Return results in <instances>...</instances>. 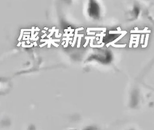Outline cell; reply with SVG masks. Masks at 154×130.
<instances>
[{
	"label": "cell",
	"instance_id": "3957f363",
	"mask_svg": "<svg viewBox=\"0 0 154 130\" xmlns=\"http://www.w3.org/2000/svg\"><path fill=\"white\" fill-rule=\"evenodd\" d=\"M83 29H84L83 27H80V28H78L77 29L75 30V33H74V40H73V41H72V44H71L72 47H74L75 44V43H76L77 38H79V37L80 36V35H81V34H78V32H79V31H80V30H83Z\"/></svg>",
	"mask_w": 154,
	"mask_h": 130
},
{
	"label": "cell",
	"instance_id": "7a4b0ae2",
	"mask_svg": "<svg viewBox=\"0 0 154 130\" xmlns=\"http://www.w3.org/2000/svg\"><path fill=\"white\" fill-rule=\"evenodd\" d=\"M64 36H66V38H63V41H66V43L64 45V48H66L68 47V45H69V41H72V38H70V37H72V36H74V34H72V32H70V34H68V33H65L64 35Z\"/></svg>",
	"mask_w": 154,
	"mask_h": 130
},
{
	"label": "cell",
	"instance_id": "7c38bea8",
	"mask_svg": "<svg viewBox=\"0 0 154 130\" xmlns=\"http://www.w3.org/2000/svg\"><path fill=\"white\" fill-rule=\"evenodd\" d=\"M96 32H88L87 33V35H96Z\"/></svg>",
	"mask_w": 154,
	"mask_h": 130
},
{
	"label": "cell",
	"instance_id": "ac0fdd59",
	"mask_svg": "<svg viewBox=\"0 0 154 130\" xmlns=\"http://www.w3.org/2000/svg\"><path fill=\"white\" fill-rule=\"evenodd\" d=\"M65 43H66V42H65V41H63V43H62L61 44H65Z\"/></svg>",
	"mask_w": 154,
	"mask_h": 130
},
{
	"label": "cell",
	"instance_id": "30bf717a",
	"mask_svg": "<svg viewBox=\"0 0 154 130\" xmlns=\"http://www.w3.org/2000/svg\"><path fill=\"white\" fill-rule=\"evenodd\" d=\"M61 34H59V29H56V32H55V37L56 38H59L61 37Z\"/></svg>",
	"mask_w": 154,
	"mask_h": 130
},
{
	"label": "cell",
	"instance_id": "2e32d148",
	"mask_svg": "<svg viewBox=\"0 0 154 130\" xmlns=\"http://www.w3.org/2000/svg\"><path fill=\"white\" fill-rule=\"evenodd\" d=\"M42 32H43V33H45V34H46V32H46V31H45V30H42Z\"/></svg>",
	"mask_w": 154,
	"mask_h": 130
},
{
	"label": "cell",
	"instance_id": "277c9868",
	"mask_svg": "<svg viewBox=\"0 0 154 130\" xmlns=\"http://www.w3.org/2000/svg\"><path fill=\"white\" fill-rule=\"evenodd\" d=\"M92 30V31H102L103 33H105L106 30V28H91V27H89L87 28V33L90 32V31Z\"/></svg>",
	"mask_w": 154,
	"mask_h": 130
},
{
	"label": "cell",
	"instance_id": "8fae6325",
	"mask_svg": "<svg viewBox=\"0 0 154 130\" xmlns=\"http://www.w3.org/2000/svg\"><path fill=\"white\" fill-rule=\"evenodd\" d=\"M64 31H65V33H67L68 32H72H72H74L75 30L72 29L71 27H69V28H68V29H65Z\"/></svg>",
	"mask_w": 154,
	"mask_h": 130
},
{
	"label": "cell",
	"instance_id": "9a60e30c",
	"mask_svg": "<svg viewBox=\"0 0 154 130\" xmlns=\"http://www.w3.org/2000/svg\"><path fill=\"white\" fill-rule=\"evenodd\" d=\"M30 34V32H24V35H29Z\"/></svg>",
	"mask_w": 154,
	"mask_h": 130
},
{
	"label": "cell",
	"instance_id": "9c48e42d",
	"mask_svg": "<svg viewBox=\"0 0 154 130\" xmlns=\"http://www.w3.org/2000/svg\"><path fill=\"white\" fill-rule=\"evenodd\" d=\"M84 35L82 34H81L80 36L79 37V39H78V45H77V48H79L80 47V44H81V38L83 37Z\"/></svg>",
	"mask_w": 154,
	"mask_h": 130
},
{
	"label": "cell",
	"instance_id": "4fadbf2b",
	"mask_svg": "<svg viewBox=\"0 0 154 130\" xmlns=\"http://www.w3.org/2000/svg\"><path fill=\"white\" fill-rule=\"evenodd\" d=\"M33 43H34V47H37V46H38V44L36 43V41H34Z\"/></svg>",
	"mask_w": 154,
	"mask_h": 130
},
{
	"label": "cell",
	"instance_id": "8992f818",
	"mask_svg": "<svg viewBox=\"0 0 154 130\" xmlns=\"http://www.w3.org/2000/svg\"><path fill=\"white\" fill-rule=\"evenodd\" d=\"M56 29L55 26H53L52 29H49V30H48V32H50V34L47 35V38H48V39H49L50 38H51V36L53 35V33L56 32Z\"/></svg>",
	"mask_w": 154,
	"mask_h": 130
},
{
	"label": "cell",
	"instance_id": "6da1fadb",
	"mask_svg": "<svg viewBox=\"0 0 154 130\" xmlns=\"http://www.w3.org/2000/svg\"><path fill=\"white\" fill-rule=\"evenodd\" d=\"M40 41H41V43L45 42V43H43L42 44H40L39 47L41 48L43 47L44 46L46 45V44H48V48H51V44H53L54 47H56L57 48V47H59V46H60V44H56L55 42H60V39H53L52 38H50L48 39H41Z\"/></svg>",
	"mask_w": 154,
	"mask_h": 130
},
{
	"label": "cell",
	"instance_id": "5b68a950",
	"mask_svg": "<svg viewBox=\"0 0 154 130\" xmlns=\"http://www.w3.org/2000/svg\"><path fill=\"white\" fill-rule=\"evenodd\" d=\"M96 37H100V40H99V41H97V44H103V37H105L106 34L105 33H103V32L100 34H96Z\"/></svg>",
	"mask_w": 154,
	"mask_h": 130
},
{
	"label": "cell",
	"instance_id": "e0dca14e",
	"mask_svg": "<svg viewBox=\"0 0 154 130\" xmlns=\"http://www.w3.org/2000/svg\"><path fill=\"white\" fill-rule=\"evenodd\" d=\"M26 43L27 44H31V43H30V41H26Z\"/></svg>",
	"mask_w": 154,
	"mask_h": 130
},
{
	"label": "cell",
	"instance_id": "52a82bcc",
	"mask_svg": "<svg viewBox=\"0 0 154 130\" xmlns=\"http://www.w3.org/2000/svg\"><path fill=\"white\" fill-rule=\"evenodd\" d=\"M25 41H23L22 42V47L23 48H32V47H33L34 46V43H31L30 44H29V45H25Z\"/></svg>",
	"mask_w": 154,
	"mask_h": 130
},
{
	"label": "cell",
	"instance_id": "d6986e66",
	"mask_svg": "<svg viewBox=\"0 0 154 130\" xmlns=\"http://www.w3.org/2000/svg\"><path fill=\"white\" fill-rule=\"evenodd\" d=\"M44 30H49L48 28H47V27H45V29H44Z\"/></svg>",
	"mask_w": 154,
	"mask_h": 130
},
{
	"label": "cell",
	"instance_id": "ba28073f",
	"mask_svg": "<svg viewBox=\"0 0 154 130\" xmlns=\"http://www.w3.org/2000/svg\"><path fill=\"white\" fill-rule=\"evenodd\" d=\"M23 35H24V30H23V29H21V32H20V35L19 38H18V41H20L21 39H23Z\"/></svg>",
	"mask_w": 154,
	"mask_h": 130
},
{
	"label": "cell",
	"instance_id": "5bb4252c",
	"mask_svg": "<svg viewBox=\"0 0 154 130\" xmlns=\"http://www.w3.org/2000/svg\"><path fill=\"white\" fill-rule=\"evenodd\" d=\"M21 44H22V42H20L19 43L17 44V47H20V46L21 45Z\"/></svg>",
	"mask_w": 154,
	"mask_h": 130
}]
</instances>
